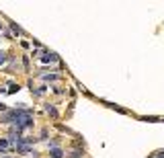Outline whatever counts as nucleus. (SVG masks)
I'll return each instance as SVG.
<instances>
[{
    "instance_id": "nucleus-1",
    "label": "nucleus",
    "mask_w": 164,
    "mask_h": 158,
    "mask_svg": "<svg viewBox=\"0 0 164 158\" xmlns=\"http://www.w3.org/2000/svg\"><path fill=\"white\" fill-rule=\"evenodd\" d=\"M62 156V150H59V148H53V150H51V158H59Z\"/></svg>"
},
{
    "instance_id": "nucleus-2",
    "label": "nucleus",
    "mask_w": 164,
    "mask_h": 158,
    "mask_svg": "<svg viewBox=\"0 0 164 158\" xmlns=\"http://www.w3.org/2000/svg\"><path fill=\"white\" fill-rule=\"evenodd\" d=\"M4 60H6V54H2V51H0V64H4Z\"/></svg>"
},
{
    "instance_id": "nucleus-3",
    "label": "nucleus",
    "mask_w": 164,
    "mask_h": 158,
    "mask_svg": "<svg viewBox=\"0 0 164 158\" xmlns=\"http://www.w3.org/2000/svg\"><path fill=\"white\" fill-rule=\"evenodd\" d=\"M0 29H2V23H0Z\"/></svg>"
},
{
    "instance_id": "nucleus-4",
    "label": "nucleus",
    "mask_w": 164,
    "mask_h": 158,
    "mask_svg": "<svg viewBox=\"0 0 164 158\" xmlns=\"http://www.w3.org/2000/svg\"><path fill=\"white\" fill-rule=\"evenodd\" d=\"M6 158H8V156H6Z\"/></svg>"
}]
</instances>
